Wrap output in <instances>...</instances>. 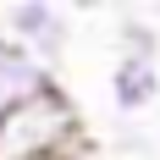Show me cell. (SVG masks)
<instances>
[{"label": "cell", "instance_id": "4", "mask_svg": "<svg viewBox=\"0 0 160 160\" xmlns=\"http://www.w3.org/2000/svg\"><path fill=\"white\" fill-rule=\"evenodd\" d=\"M44 88H55V72H50V66H39L28 50H17V44H6V39H0V116H11L17 105L39 99Z\"/></svg>", "mask_w": 160, "mask_h": 160}, {"label": "cell", "instance_id": "3", "mask_svg": "<svg viewBox=\"0 0 160 160\" xmlns=\"http://www.w3.org/2000/svg\"><path fill=\"white\" fill-rule=\"evenodd\" d=\"M160 99V55H132L122 50L111 66V105L122 116H144Z\"/></svg>", "mask_w": 160, "mask_h": 160}, {"label": "cell", "instance_id": "2", "mask_svg": "<svg viewBox=\"0 0 160 160\" xmlns=\"http://www.w3.org/2000/svg\"><path fill=\"white\" fill-rule=\"evenodd\" d=\"M0 33H6V44L28 50L39 66L55 72V61L66 55V39H72V17L61 6H44V0H17L0 11Z\"/></svg>", "mask_w": 160, "mask_h": 160}, {"label": "cell", "instance_id": "1", "mask_svg": "<svg viewBox=\"0 0 160 160\" xmlns=\"http://www.w3.org/2000/svg\"><path fill=\"white\" fill-rule=\"evenodd\" d=\"M78 138H88V132H83L78 105L61 88H44L39 99L0 116V160H61Z\"/></svg>", "mask_w": 160, "mask_h": 160}]
</instances>
